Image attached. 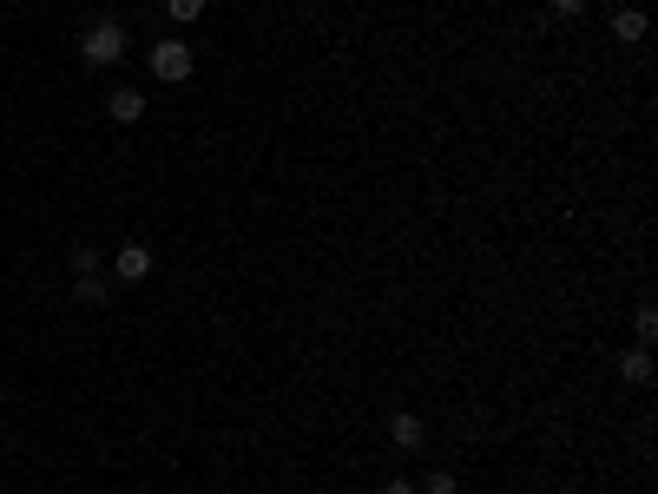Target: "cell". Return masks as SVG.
I'll use <instances>...</instances> for the list:
<instances>
[{"label": "cell", "instance_id": "obj_1", "mask_svg": "<svg viewBox=\"0 0 658 494\" xmlns=\"http://www.w3.org/2000/svg\"><path fill=\"white\" fill-rule=\"evenodd\" d=\"M126 47H132V33L119 27V20H93V27L79 33V60H86V66H112V60H126Z\"/></svg>", "mask_w": 658, "mask_h": 494}, {"label": "cell", "instance_id": "obj_2", "mask_svg": "<svg viewBox=\"0 0 658 494\" xmlns=\"http://www.w3.org/2000/svg\"><path fill=\"white\" fill-rule=\"evenodd\" d=\"M191 66H198V60H191L185 40H158V47H152V80L178 86V80H191Z\"/></svg>", "mask_w": 658, "mask_h": 494}, {"label": "cell", "instance_id": "obj_3", "mask_svg": "<svg viewBox=\"0 0 658 494\" xmlns=\"http://www.w3.org/2000/svg\"><path fill=\"white\" fill-rule=\"evenodd\" d=\"M112 277H119V284H145V277H152V251H145L139 238L119 244V257H112Z\"/></svg>", "mask_w": 658, "mask_h": 494}, {"label": "cell", "instance_id": "obj_4", "mask_svg": "<svg viewBox=\"0 0 658 494\" xmlns=\"http://www.w3.org/2000/svg\"><path fill=\"white\" fill-rule=\"evenodd\" d=\"M389 442L402 448V455H415V448L428 442V422H422L415 409H395V415H389Z\"/></svg>", "mask_w": 658, "mask_h": 494}, {"label": "cell", "instance_id": "obj_5", "mask_svg": "<svg viewBox=\"0 0 658 494\" xmlns=\"http://www.w3.org/2000/svg\"><path fill=\"white\" fill-rule=\"evenodd\" d=\"M106 112L119 119V126H139V119H145V86H112V93H106Z\"/></svg>", "mask_w": 658, "mask_h": 494}, {"label": "cell", "instance_id": "obj_6", "mask_svg": "<svg viewBox=\"0 0 658 494\" xmlns=\"http://www.w3.org/2000/svg\"><path fill=\"white\" fill-rule=\"evenodd\" d=\"M612 40H626V47L645 40V14H639V7H619V14H612Z\"/></svg>", "mask_w": 658, "mask_h": 494}, {"label": "cell", "instance_id": "obj_7", "mask_svg": "<svg viewBox=\"0 0 658 494\" xmlns=\"http://www.w3.org/2000/svg\"><path fill=\"white\" fill-rule=\"evenodd\" d=\"M112 297V290H106V277H73V303H79V310H99V303H106Z\"/></svg>", "mask_w": 658, "mask_h": 494}, {"label": "cell", "instance_id": "obj_8", "mask_svg": "<svg viewBox=\"0 0 658 494\" xmlns=\"http://www.w3.org/2000/svg\"><path fill=\"white\" fill-rule=\"evenodd\" d=\"M619 376H626V383H652V350H645V343H639V350H626V356H619Z\"/></svg>", "mask_w": 658, "mask_h": 494}, {"label": "cell", "instance_id": "obj_9", "mask_svg": "<svg viewBox=\"0 0 658 494\" xmlns=\"http://www.w3.org/2000/svg\"><path fill=\"white\" fill-rule=\"evenodd\" d=\"M632 323H639V343L652 350V336H658V310H652V303H639V310H632Z\"/></svg>", "mask_w": 658, "mask_h": 494}, {"label": "cell", "instance_id": "obj_10", "mask_svg": "<svg viewBox=\"0 0 658 494\" xmlns=\"http://www.w3.org/2000/svg\"><path fill=\"white\" fill-rule=\"evenodd\" d=\"M422 494H461V481L441 468V475H428V481H422Z\"/></svg>", "mask_w": 658, "mask_h": 494}, {"label": "cell", "instance_id": "obj_11", "mask_svg": "<svg viewBox=\"0 0 658 494\" xmlns=\"http://www.w3.org/2000/svg\"><path fill=\"white\" fill-rule=\"evenodd\" d=\"M165 14H172V20H198L204 0H165Z\"/></svg>", "mask_w": 658, "mask_h": 494}, {"label": "cell", "instance_id": "obj_12", "mask_svg": "<svg viewBox=\"0 0 658 494\" xmlns=\"http://www.w3.org/2000/svg\"><path fill=\"white\" fill-rule=\"evenodd\" d=\"M99 271V251H86V244H79L73 251V277H93Z\"/></svg>", "mask_w": 658, "mask_h": 494}, {"label": "cell", "instance_id": "obj_13", "mask_svg": "<svg viewBox=\"0 0 658 494\" xmlns=\"http://www.w3.org/2000/svg\"><path fill=\"white\" fill-rule=\"evenodd\" d=\"M553 14H560V20H580V14H586V0H553Z\"/></svg>", "mask_w": 658, "mask_h": 494}, {"label": "cell", "instance_id": "obj_14", "mask_svg": "<svg viewBox=\"0 0 658 494\" xmlns=\"http://www.w3.org/2000/svg\"><path fill=\"white\" fill-rule=\"evenodd\" d=\"M382 494H422V488H415V481H389V488H382Z\"/></svg>", "mask_w": 658, "mask_h": 494}]
</instances>
